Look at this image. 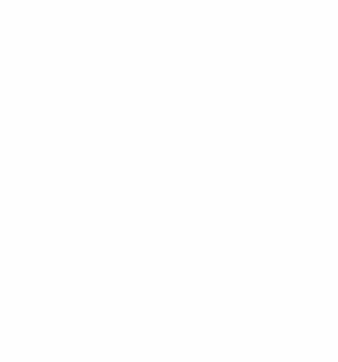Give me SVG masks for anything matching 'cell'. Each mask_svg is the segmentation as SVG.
<instances>
[]
</instances>
